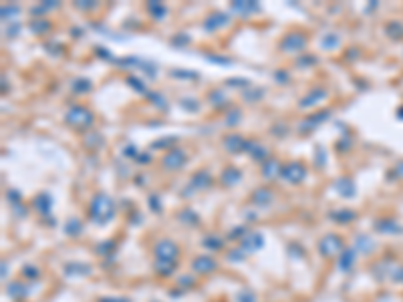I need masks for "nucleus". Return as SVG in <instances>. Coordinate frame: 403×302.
Returning a JSON list of instances; mask_svg holds the SVG:
<instances>
[{
    "mask_svg": "<svg viewBox=\"0 0 403 302\" xmlns=\"http://www.w3.org/2000/svg\"><path fill=\"white\" fill-rule=\"evenodd\" d=\"M91 218L99 224L107 222L109 218L113 216V200L109 198L107 194H97L93 200H91Z\"/></svg>",
    "mask_w": 403,
    "mask_h": 302,
    "instance_id": "f257e3e1",
    "label": "nucleus"
},
{
    "mask_svg": "<svg viewBox=\"0 0 403 302\" xmlns=\"http://www.w3.org/2000/svg\"><path fill=\"white\" fill-rule=\"evenodd\" d=\"M307 45H309V36L305 32H286L280 41V51L288 53V55H292V53L301 55V53H305Z\"/></svg>",
    "mask_w": 403,
    "mask_h": 302,
    "instance_id": "f03ea898",
    "label": "nucleus"
},
{
    "mask_svg": "<svg viewBox=\"0 0 403 302\" xmlns=\"http://www.w3.org/2000/svg\"><path fill=\"white\" fill-rule=\"evenodd\" d=\"M307 177V165L303 161H286L282 165V171H280V179H284L286 183H303Z\"/></svg>",
    "mask_w": 403,
    "mask_h": 302,
    "instance_id": "7ed1b4c3",
    "label": "nucleus"
},
{
    "mask_svg": "<svg viewBox=\"0 0 403 302\" xmlns=\"http://www.w3.org/2000/svg\"><path fill=\"white\" fill-rule=\"evenodd\" d=\"M188 161V153L181 147H171L167 153L161 157V167L167 171H177L184 167V163Z\"/></svg>",
    "mask_w": 403,
    "mask_h": 302,
    "instance_id": "20e7f679",
    "label": "nucleus"
},
{
    "mask_svg": "<svg viewBox=\"0 0 403 302\" xmlns=\"http://www.w3.org/2000/svg\"><path fill=\"white\" fill-rule=\"evenodd\" d=\"M67 123L73 127H89L93 123V113L83 105H75L67 113Z\"/></svg>",
    "mask_w": 403,
    "mask_h": 302,
    "instance_id": "39448f33",
    "label": "nucleus"
},
{
    "mask_svg": "<svg viewBox=\"0 0 403 302\" xmlns=\"http://www.w3.org/2000/svg\"><path fill=\"white\" fill-rule=\"evenodd\" d=\"M246 145H248V141H246L242 135H238V133H228V135L222 139V147H224L226 151H230V153L246 151Z\"/></svg>",
    "mask_w": 403,
    "mask_h": 302,
    "instance_id": "423d86ee",
    "label": "nucleus"
},
{
    "mask_svg": "<svg viewBox=\"0 0 403 302\" xmlns=\"http://www.w3.org/2000/svg\"><path fill=\"white\" fill-rule=\"evenodd\" d=\"M228 22H230L228 14H224V12H212V14H208V16L204 18V28L210 30V32H214V30H218V28L226 26Z\"/></svg>",
    "mask_w": 403,
    "mask_h": 302,
    "instance_id": "0eeeda50",
    "label": "nucleus"
},
{
    "mask_svg": "<svg viewBox=\"0 0 403 302\" xmlns=\"http://www.w3.org/2000/svg\"><path fill=\"white\" fill-rule=\"evenodd\" d=\"M328 97V91L324 89V87H315L309 95H305L303 97V101L299 103V107L301 109H309V107H313V105H317V103H321L322 99H326Z\"/></svg>",
    "mask_w": 403,
    "mask_h": 302,
    "instance_id": "6e6552de",
    "label": "nucleus"
},
{
    "mask_svg": "<svg viewBox=\"0 0 403 302\" xmlns=\"http://www.w3.org/2000/svg\"><path fill=\"white\" fill-rule=\"evenodd\" d=\"M328 115H331V111H319V113H315V115H309L303 123H301V133H309V131H313V127H317V125H321L322 121H326L328 119Z\"/></svg>",
    "mask_w": 403,
    "mask_h": 302,
    "instance_id": "1a4fd4ad",
    "label": "nucleus"
},
{
    "mask_svg": "<svg viewBox=\"0 0 403 302\" xmlns=\"http://www.w3.org/2000/svg\"><path fill=\"white\" fill-rule=\"evenodd\" d=\"M240 177H242L240 169L234 167V165H228V167H224L222 173H220V183L226 185V187H230V185H236V183L240 181Z\"/></svg>",
    "mask_w": 403,
    "mask_h": 302,
    "instance_id": "9d476101",
    "label": "nucleus"
},
{
    "mask_svg": "<svg viewBox=\"0 0 403 302\" xmlns=\"http://www.w3.org/2000/svg\"><path fill=\"white\" fill-rule=\"evenodd\" d=\"M210 183H212V175H210L208 171H198V173H194L192 179H190V187H194L196 192L206 190Z\"/></svg>",
    "mask_w": 403,
    "mask_h": 302,
    "instance_id": "9b49d317",
    "label": "nucleus"
},
{
    "mask_svg": "<svg viewBox=\"0 0 403 302\" xmlns=\"http://www.w3.org/2000/svg\"><path fill=\"white\" fill-rule=\"evenodd\" d=\"M280 171H282V163L276 161V159H266L262 163V175L266 179H274V177H280Z\"/></svg>",
    "mask_w": 403,
    "mask_h": 302,
    "instance_id": "f8f14e48",
    "label": "nucleus"
},
{
    "mask_svg": "<svg viewBox=\"0 0 403 302\" xmlns=\"http://www.w3.org/2000/svg\"><path fill=\"white\" fill-rule=\"evenodd\" d=\"M272 190L270 187H258V190H254V194H252V202L254 204H266V202H270L272 200Z\"/></svg>",
    "mask_w": 403,
    "mask_h": 302,
    "instance_id": "ddd939ff",
    "label": "nucleus"
},
{
    "mask_svg": "<svg viewBox=\"0 0 403 302\" xmlns=\"http://www.w3.org/2000/svg\"><path fill=\"white\" fill-rule=\"evenodd\" d=\"M232 10L234 12H256V10H260V6L256 2H244V0H238V2H232Z\"/></svg>",
    "mask_w": 403,
    "mask_h": 302,
    "instance_id": "4468645a",
    "label": "nucleus"
},
{
    "mask_svg": "<svg viewBox=\"0 0 403 302\" xmlns=\"http://www.w3.org/2000/svg\"><path fill=\"white\" fill-rule=\"evenodd\" d=\"M337 190H341V194H343L345 198H351V196L355 194V185H353V181H351L349 177H341V179L337 181Z\"/></svg>",
    "mask_w": 403,
    "mask_h": 302,
    "instance_id": "2eb2a0df",
    "label": "nucleus"
},
{
    "mask_svg": "<svg viewBox=\"0 0 403 302\" xmlns=\"http://www.w3.org/2000/svg\"><path fill=\"white\" fill-rule=\"evenodd\" d=\"M148 10L152 12V16H154L156 20H163V16L167 14V6L161 4V2H150V4H148Z\"/></svg>",
    "mask_w": 403,
    "mask_h": 302,
    "instance_id": "dca6fc26",
    "label": "nucleus"
},
{
    "mask_svg": "<svg viewBox=\"0 0 403 302\" xmlns=\"http://www.w3.org/2000/svg\"><path fill=\"white\" fill-rule=\"evenodd\" d=\"M71 89L77 91V93H87V91H91V81H87V79H77L75 83L71 85Z\"/></svg>",
    "mask_w": 403,
    "mask_h": 302,
    "instance_id": "f3484780",
    "label": "nucleus"
},
{
    "mask_svg": "<svg viewBox=\"0 0 403 302\" xmlns=\"http://www.w3.org/2000/svg\"><path fill=\"white\" fill-rule=\"evenodd\" d=\"M317 63V57H313V55H309V57H303V59H299L297 61V65H301V69H309L311 65H315Z\"/></svg>",
    "mask_w": 403,
    "mask_h": 302,
    "instance_id": "a211bd4d",
    "label": "nucleus"
},
{
    "mask_svg": "<svg viewBox=\"0 0 403 302\" xmlns=\"http://www.w3.org/2000/svg\"><path fill=\"white\" fill-rule=\"evenodd\" d=\"M169 143H173V139L163 137V139H160V141H154V143H152V147H154V149H163L161 145H169Z\"/></svg>",
    "mask_w": 403,
    "mask_h": 302,
    "instance_id": "6ab92c4d",
    "label": "nucleus"
},
{
    "mask_svg": "<svg viewBox=\"0 0 403 302\" xmlns=\"http://www.w3.org/2000/svg\"><path fill=\"white\" fill-rule=\"evenodd\" d=\"M127 81L131 83V87H135V89H139V91L143 93V85H141V81H139V79H135V77H129Z\"/></svg>",
    "mask_w": 403,
    "mask_h": 302,
    "instance_id": "aec40b11",
    "label": "nucleus"
},
{
    "mask_svg": "<svg viewBox=\"0 0 403 302\" xmlns=\"http://www.w3.org/2000/svg\"><path fill=\"white\" fill-rule=\"evenodd\" d=\"M34 24H39V20H32V24H30V28H34ZM51 28V22H41V32H45V30H49Z\"/></svg>",
    "mask_w": 403,
    "mask_h": 302,
    "instance_id": "412c9836",
    "label": "nucleus"
},
{
    "mask_svg": "<svg viewBox=\"0 0 403 302\" xmlns=\"http://www.w3.org/2000/svg\"><path fill=\"white\" fill-rule=\"evenodd\" d=\"M150 206L154 208H160V198H158V194H152V198H150Z\"/></svg>",
    "mask_w": 403,
    "mask_h": 302,
    "instance_id": "4be33fe9",
    "label": "nucleus"
},
{
    "mask_svg": "<svg viewBox=\"0 0 403 302\" xmlns=\"http://www.w3.org/2000/svg\"><path fill=\"white\" fill-rule=\"evenodd\" d=\"M276 79H282V81H286V79H288V75H286V73H280V71H278V73H276Z\"/></svg>",
    "mask_w": 403,
    "mask_h": 302,
    "instance_id": "5701e85b",
    "label": "nucleus"
}]
</instances>
